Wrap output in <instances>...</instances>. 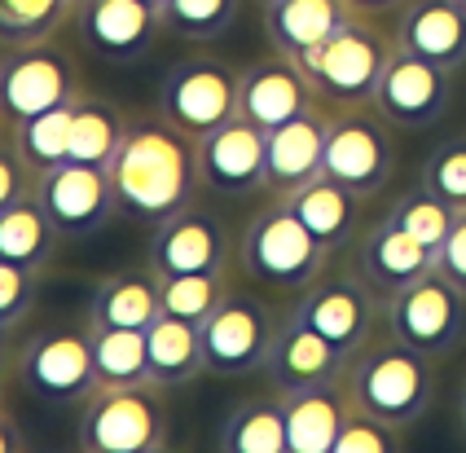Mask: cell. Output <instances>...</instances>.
I'll use <instances>...</instances> for the list:
<instances>
[{"mask_svg": "<svg viewBox=\"0 0 466 453\" xmlns=\"http://www.w3.org/2000/svg\"><path fill=\"white\" fill-rule=\"evenodd\" d=\"M35 295H40V273L35 268L0 260V321L23 326V317L35 308Z\"/></svg>", "mask_w": 466, "mask_h": 453, "instance_id": "obj_39", "label": "cell"}, {"mask_svg": "<svg viewBox=\"0 0 466 453\" xmlns=\"http://www.w3.org/2000/svg\"><path fill=\"white\" fill-rule=\"evenodd\" d=\"M326 128H330V106H317L299 119H286L268 128V176L264 189L273 198H286L312 176H321V155H326Z\"/></svg>", "mask_w": 466, "mask_h": 453, "instance_id": "obj_22", "label": "cell"}, {"mask_svg": "<svg viewBox=\"0 0 466 453\" xmlns=\"http://www.w3.org/2000/svg\"><path fill=\"white\" fill-rule=\"evenodd\" d=\"M357 18L348 0H273L264 5V40L286 57H304Z\"/></svg>", "mask_w": 466, "mask_h": 453, "instance_id": "obj_24", "label": "cell"}, {"mask_svg": "<svg viewBox=\"0 0 466 453\" xmlns=\"http://www.w3.org/2000/svg\"><path fill=\"white\" fill-rule=\"evenodd\" d=\"M163 313V277L155 268H119L97 282L88 299L84 326H124V330H146Z\"/></svg>", "mask_w": 466, "mask_h": 453, "instance_id": "obj_25", "label": "cell"}, {"mask_svg": "<svg viewBox=\"0 0 466 453\" xmlns=\"http://www.w3.org/2000/svg\"><path fill=\"white\" fill-rule=\"evenodd\" d=\"M146 352H150V383L167 388V392L189 388L198 374L208 370V361H203V326L172 317V313H158L146 326Z\"/></svg>", "mask_w": 466, "mask_h": 453, "instance_id": "obj_27", "label": "cell"}, {"mask_svg": "<svg viewBox=\"0 0 466 453\" xmlns=\"http://www.w3.org/2000/svg\"><path fill=\"white\" fill-rule=\"evenodd\" d=\"M76 5H79V0H76Z\"/></svg>", "mask_w": 466, "mask_h": 453, "instance_id": "obj_52", "label": "cell"}, {"mask_svg": "<svg viewBox=\"0 0 466 453\" xmlns=\"http://www.w3.org/2000/svg\"><path fill=\"white\" fill-rule=\"evenodd\" d=\"M286 405V453H335L339 431L348 423L352 392L348 378H326L282 392Z\"/></svg>", "mask_w": 466, "mask_h": 453, "instance_id": "obj_20", "label": "cell"}, {"mask_svg": "<svg viewBox=\"0 0 466 453\" xmlns=\"http://www.w3.org/2000/svg\"><path fill=\"white\" fill-rule=\"evenodd\" d=\"M76 440L84 453H158L172 440L167 388L141 383H97L79 400Z\"/></svg>", "mask_w": 466, "mask_h": 453, "instance_id": "obj_3", "label": "cell"}, {"mask_svg": "<svg viewBox=\"0 0 466 453\" xmlns=\"http://www.w3.org/2000/svg\"><path fill=\"white\" fill-rule=\"evenodd\" d=\"M229 291L233 287L225 273H181V277H163V313L203 326V321L220 308V299Z\"/></svg>", "mask_w": 466, "mask_h": 453, "instance_id": "obj_36", "label": "cell"}, {"mask_svg": "<svg viewBox=\"0 0 466 453\" xmlns=\"http://www.w3.org/2000/svg\"><path fill=\"white\" fill-rule=\"evenodd\" d=\"M458 5H462V9H466V0H458Z\"/></svg>", "mask_w": 466, "mask_h": 453, "instance_id": "obj_50", "label": "cell"}, {"mask_svg": "<svg viewBox=\"0 0 466 453\" xmlns=\"http://www.w3.org/2000/svg\"><path fill=\"white\" fill-rule=\"evenodd\" d=\"M128 133V115L93 93H79L71 106V146H66V163H84V167H110L119 141Z\"/></svg>", "mask_w": 466, "mask_h": 453, "instance_id": "obj_30", "label": "cell"}, {"mask_svg": "<svg viewBox=\"0 0 466 453\" xmlns=\"http://www.w3.org/2000/svg\"><path fill=\"white\" fill-rule=\"evenodd\" d=\"M76 0H0V45L53 40L76 18Z\"/></svg>", "mask_w": 466, "mask_h": 453, "instance_id": "obj_34", "label": "cell"}, {"mask_svg": "<svg viewBox=\"0 0 466 453\" xmlns=\"http://www.w3.org/2000/svg\"><path fill=\"white\" fill-rule=\"evenodd\" d=\"M5 128H9V124H5V115H0V136H5Z\"/></svg>", "mask_w": 466, "mask_h": 453, "instance_id": "obj_47", "label": "cell"}, {"mask_svg": "<svg viewBox=\"0 0 466 453\" xmlns=\"http://www.w3.org/2000/svg\"><path fill=\"white\" fill-rule=\"evenodd\" d=\"M348 352L335 347L321 330H312L309 321L290 317L286 313L282 330H278V344L268 352V383L278 392H290V388H309V383H326V378H343L348 374Z\"/></svg>", "mask_w": 466, "mask_h": 453, "instance_id": "obj_21", "label": "cell"}, {"mask_svg": "<svg viewBox=\"0 0 466 453\" xmlns=\"http://www.w3.org/2000/svg\"><path fill=\"white\" fill-rule=\"evenodd\" d=\"M282 321L273 308L247 291H229L220 308L203 321V361L208 374L220 378H247L268 366V352L278 344Z\"/></svg>", "mask_w": 466, "mask_h": 453, "instance_id": "obj_12", "label": "cell"}, {"mask_svg": "<svg viewBox=\"0 0 466 453\" xmlns=\"http://www.w3.org/2000/svg\"><path fill=\"white\" fill-rule=\"evenodd\" d=\"M9 378H14V374H9V370H0V405H5V383H9Z\"/></svg>", "mask_w": 466, "mask_h": 453, "instance_id": "obj_46", "label": "cell"}, {"mask_svg": "<svg viewBox=\"0 0 466 453\" xmlns=\"http://www.w3.org/2000/svg\"><path fill=\"white\" fill-rule=\"evenodd\" d=\"M458 423H462V431H466V383H462V397H458Z\"/></svg>", "mask_w": 466, "mask_h": 453, "instance_id": "obj_45", "label": "cell"}, {"mask_svg": "<svg viewBox=\"0 0 466 453\" xmlns=\"http://www.w3.org/2000/svg\"><path fill=\"white\" fill-rule=\"evenodd\" d=\"M158 115L189 136H208L211 128L242 115V71L225 57H181L158 80Z\"/></svg>", "mask_w": 466, "mask_h": 453, "instance_id": "obj_7", "label": "cell"}, {"mask_svg": "<svg viewBox=\"0 0 466 453\" xmlns=\"http://www.w3.org/2000/svg\"><path fill=\"white\" fill-rule=\"evenodd\" d=\"M290 212L299 216L312 229V238L326 251H339L343 242H352L357 225H361V194L348 186H339L330 176H312L309 186H299L295 194H286Z\"/></svg>", "mask_w": 466, "mask_h": 453, "instance_id": "obj_26", "label": "cell"}, {"mask_svg": "<svg viewBox=\"0 0 466 453\" xmlns=\"http://www.w3.org/2000/svg\"><path fill=\"white\" fill-rule=\"evenodd\" d=\"M388 220H396L405 234H414L422 247H431V251H441V242L449 238V229H453V220H458V212L444 203V198H436L427 186L410 189V194H400L396 203L388 207Z\"/></svg>", "mask_w": 466, "mask_h": 453, "instance_id": "obj_35", "label": "cell"}, {"mask_svg": "<svg viewBox=\"0 0 466 453\" xmlns=\"http://www.w3.org/2000/svg\"><path fill=\"white\" fill-rule=\"evenodd\" d=\"M26 194H35V172L26 167V159L18 155L14 136L5 128V136H0V212L14 207V203L26 198Z\"/></svg>", "mask_w": 466, "mask_h": 453, "instance_id": "obj_40", "label": "cell"}, {"mask_svg": "<svg viewBox=\"0 0 466 453\" xmlns=\"http://www.w3.org/2000/svg\"><path fill=\"white\" fill-rule=\"evenodd\" d=\"M436 268H441L458 291H466V212H458L453 229H449V238L441 242V251H436Z\"/></svg>", "mask_w": 466, "mask_h": 453, "instance_id": "obj_41", "label": "cell"}, {"mask_svg": "<svg viewBox=\"0 0 466 453\" xmlns=\"http://www.w3.org/2000/svg\"><path fill=\"white\" fill-rule=\"evenodd\" d=\"M233 238L225 220L198 203H189L185 212L167 216L155 225L150 238V268L158 277H181V273H229Z\"/></svg>", "mask_w": 466, "mask_h": 453, "instance_id": "obj_16", "label": "cell"}, {"mask_svg": "<svg viewBox=\"0 0 466 453\" xmlns=\"http://www.w3.org/2000/svg\"><path fill=\"white\" fill-rule=\"evenodd\" d=\"M0 49H5V45H0Z\"/></svg>", "mask_w": 466, "mask_h": 453, "instance_id": "obj_51", "label": "cell"}, {"mask_svg": "<svg viewBox=\"0 0 466 453\" xmlns=\"http://www.w3.org/2000/svg\"><path fill=\"white\" fill-rule=\"evenodd\" d=\"M146 5H158V9H163V0H146Z\"/></svg>", "mask_w": 466, "mask_h": 453, "instance_id": "obj_48", "label": "cell"}, {"mask_svg": "<svg viewBox=\"0 0 466 453\" xmlns=\"http://www.w3.org/2000/svg\"><path fill=\"white\" fill-rule=\"evenodd\" d=\"M357 268H361V277L370 282V291L379 295V299H388L400 287L418 282L422 273H431L436 268V251L422 247L414 234H405L396 220L383 216L374 229H365L361 247H357Z\"/></svg>", "mask_w": 466, "mask_h": 453, "instance_id": "obj_23", "label": "cell"}, {"mask_svg": "<svg viewBox=\"0 0 466 453\" xmlns=\"http://www.w3.org/2000/svg\"><path fill=\"white\" fill-rule=\"evenodd\" d=\"M57 242H66V238L57 234V225H53L49 212L40 207L35 194H26L14 207L0 212V260L45 273L49 260L57 256Z\"/></svg>", "mask_w": 466, "mask_h": 453, "instance_id": "obj_29", "label": "cell"}, {"mask_svg": "<svg viewBox=\"0 0 466 453\" xmlns=\"http://www.w3.org/2000/svg\"><path fill=\"white\" fill-rule=\"evenodd\" d=\"M35 198L66 242L93 238L119 216L115 186H110L106 167H84V163H57L49 172H40Z\"/></svg>", "mask_w": 466, "mask_h": 453, "instance_id": "obj_13", "label": "cell"}, {"mask_svg": "<svg viewBox=\"0 0 466 453\" xmlns=\"http://www.w3.org/2000/svg\"><path fill=\"white\" fill-rule=\"evenodd\" d=\"M343 378H348L352 405H361V409L388 418L391 427H405V431L436 400V357L400 344L391 330L357 347Z\"/></svg>", "mask_w": 466, "mask_h": 453, "instance_id": "obj_2", "label": "cell"}, {"mask_svg": "<svg viewBox=\"0 0 466 453\" xmlns=\"http://www.w3.org/2000/svg\"><path fill=\"white\" fill-rule=\"evenodd\" d=\"M14 383H23L45 405H79L97 388V370H93V344L84 326H49L35 330L31 339L18 344L14 357Z\"/></svg>", "mask_w": 466, "mask_h": 453, "instance_id": "obj_9", "label": "cell"}, {"mask_svg": "<svg viewBox=\"0 0 466 453\" xmlns=\"http://www.w3.org/2000/svg\"><path fill=\"white\" fill-rule=\"evenodd\" d=\"M361 18H388V14H400L405 0H348Z\"/></svg>", "mask_w": 466, "mask_h": 453, "instance_id": "obj_43", "label": "cell"}, {"mask_svg": "<svg viewBox=\"0 0 466 453\" xmlns=\"http://www.w3.org/2000/svg\"><path fill=\"white\" fill-rule=\"evenodd\" d=\"M198 172L203 186L225 198H247L264 189L268 176V133L247 115H233L229 124L198 136Z\"/></svg>", "mask_w": 466, "mask_h": 453, "instance_id": "obj_17", "label": "cell"}, {"mask_svg": "<svg viewBox=\"0 0 466 453\" xmlns=\"http://www.w3.org/2000/svg\"><path fill=\"white\" fill-rule=\"evenodd\" d=\"M326 256L330 251L312 238V229L290 212L286 198H273L268 207H259L251 216L242 242H238V260L259 287L295 291V295L326 268Z\"/></svg>", "mask_w": 466, "mask_h": 453, "instance_id": "obj_4", "label": "cell"}, {"mask_svg": "<svg viewBox=\"0 0 466 453\" xmlns=\"http://www.w3.org/2000/svg\"><path fill=\"white\" fill-rule=\"evenodd\" d=\"M379 18H352L343 31H335L326 45H317L312 54L295 57L309 80L317 84L321 102L330 110L339 106H370L374 102V88L383 80V66H388L396 40L383 35L374 27Z\"/></svg>", "mask_w": 466, "mask_h": 453, "instance_id": "obj_5", "label": "cell"}, {"mask_svg": "<svg viewBox=\"0 0 466 453\" xmlns=\"http://www.w3.org/2000/svg\"><path fill=\"white\" fill-rule=\"evenodd\" d=\"M247 0H163V31L185 45H211L229 35Z\"/></svg>", "mask_w": 466, "mask_h": 453, "instance_id": "obj_32", "label": "cell"}, {"mask_svg": "<svg viewBox=\"0 0 466 453\" xmlns=\"http://www.w3.org/2000/svg\"><path fill=\"white\" fill-rule=\"evenodd\" d=\"M93 344V370L97 383H141L150 378V352H146V330H124V326H84Z\"/></svg>", "mask_w": 466, "mask_h": 453, "instance_id": "obj_31", "label": "cell"}, {"mask_svg": "<svg viewBox=\"0 0 466 453\" xmlns=\"http://www.w3.org/2000/svg\"><path fill=\"white\" fill-rule=\"evenodd\" d=\"M31 440H26V431L14 423V414L0 405V453H23Z\"/></svg>", "mask_w": 466, "mask_h": 453, "instance_id": "obj_42", "label": "cell"}, {"mask_svg": "<svg viewBox=\"0 0 466 453\" xmlns=\"http://www.w3.org/2000/svg\"><path fill=\"white\" fill-rule=\"evenodd\" d=\"M71 106L76 102H66V106L57 110H45V115H31L23 124H9V136H14V146H18V155L26 159V167L40 176V172H49L57 163H66V146H71Z\"/></svg>", "mask_w": 466, "mask_h": 453, "instance_id": "obj_33", "label": "cell"}, {"mask_svg": "<svg viewBox=\"0 0 466 453\" xmlns=\"http://www.w3.org/2000/svg\"><path fill=\"white\" fill-rule=\"evenodd\" d=\"M418 186H427L436 198H444L453 212H466V136H449L427 155Z\"/></svg>", "mask_w": 466, "mask_h": 453, "instance_id": "obj_37", "label": "cell"}, {"mask_svg": "<svg viewBox=\"0 0 466 453\" xmlns=\"http://www.w3.org/2000/svg\"><path fill=\"white\" fill-rule=\"evenodd\" d=\"M216 445L225 453H286V405L282 392H259V397L238 400L225 423Z\"/></svg>", "mask_w": 466, "mask_h": 453, "instance_id": "obj_28", "label": "cell"}, {"mask_svg": "<svg viewBox=\"0 0 466 453\" xmlns=\"http://www.w3.org/2000/svg\"><path fill=\"white\" fill-rule=\"evenodd\" d=\"M256 5H259V9H264V5H273V0H256Z\"/></svg>", "mask_w": 466, "mask_h": 453, "instance_id": "obj_49", "label": "cell"}, {"mask_svg": "<svg viewBox=\"0 0 466 453\" xmlns=\"http://www.w3.org/2000/svg\"><path fill=\"white\" fill-rule=\"evenodd\" d=\"M317 106H326V102L295 57L268 49V57H256L251 66H242V115L259 124L264 133Z\"/></svg>", "mask_w": 466, "mask_h": 453, "instance_id": "obj_18", "label": "cell"}, {"mask_svg": "<svg viewBox=\"0 0 466 453\" xmlns=\"http://www.w3.org/2000/svg\"><path fill=\"white\" fill-rule=\"evenodd\" d=\"M18 326L0 321V370H14V357H18Z\"/></svg>", "mask_w": 466, "mask_h": 453, "instance_id": "obj_44", "label": "cell"}, {"mask_svg": "<svg viewBox=\"0 0 466 453\" xmlns=\"http://www.w3.org/2000/svg\"><path fill=\"white\" fill-rule=\"evenodd\" d=\"M391 40L396 49H410L458 76L466 66V9L458 0H405Z\"/></svg>", "mask_w": 466, "mask_h": 453, "instance_id": "obj_19", "label": "cell"}, {"mask_svg": "<svg viewBox=\"0 0 466 453\" xmlns=\"http://www.w3.org/2000/svg\"><path fill=\"white\" fill-rule=\"evenodd\" d=\"M383 330L441 361L466 339V291H458L441 268H431L383 299Z\"/></svg>", "mask_w": 466, "mask_h": 453, "instance_id": "obj_8", "label": "cell"}, {"mask_svg": "<svg viewBox=\"0 0 466 453\" xmlns=\"http://www.w3.org/2000/svg\"><path fill=\"white\" fill-rule=\"evenodd\" d=\"M119 216L137 225H163L167 216L185 212L198 189V136L181 133L163 115L155 119H128V133L119 141L115 159L106 167Z\"/></svg>", "mask_w": 466, "mask_h": 453, "instance_id": "obj_1", "label": "cell"}, {"mask_svg": "<svg viewBox=\"0 0 466 453\" xmlns=\"http://www.w3.org/2000/svg\"><path fill=\"white\" fill-rule=\"evenodd\" d=\"M400 436H405V427H391L388 418L352 405L348 409V423L339 431L335 453H396L400 449Z\"/></svg>", "mask_w": 466, "mask_h": 453, "instance_id": "obj_38", "label": "cell"}, {"mask_svg": "<svg viewBox=\"0 0 466 453\" xmlns=\"http://www.w3.org/2000/svg\"><path fill=\"white\" fill-rule=\"evenodd\" d=\"M391 167H396V141H391V124L379 110L374 106L330 110L321 176L357 189L361 198H374L391 181Z\"/></svg>", "mask_w": 466, "mask_h": 453, "instance_id": "obj_10", "label": "cell"}, {"mask_svg": "<svg viewBox=\"0 0 466 453\" xmlns=\"http://www.w3.org/2000/svg\"><path fill=\"white\" fill-rule=\"evenodd\" d=\"M449 102H453V71H444V66L410 54V49H391L370 106L379 110L391 128L414 133V128L441 124Z\"/></svg>", "mask_w": 466, "mask_h": 453, "instance_id": "obj_14", "label": "cell"}, {"mask_svg": "<svg viewBox=\"0 0 466 453\" xmlns=\"http://www.w3.org/2000/svg\"><path fill=\"white\" fill-rule=\"evenodd\" d=\"M84 88H79L76 54L57 35L0 49V115H5V124H23L31 115L66 106Z\"/></svg>", "mask_w": 466, "mask_h": 453, "instance_id": "obj_6", "label": "cell"}, {"mask_svg": "<svg viewBox=\"0 0 466 453\" xmlns=\"http://www.w3.org/2000/svg\"><path fill=\"white\" fill-rule=\"evenodd\" d=\"M290 317L309 321L312 330H321L330 344L352 357L357 347L374 339V330L383 321V299L370 291L361 268H321L299 291Z\"/></svg>", "mask_w": 466, "mask_h": 453, "instance_id": "obj_11", "label": "cell"}, {"mask_svg": "<svg viewBox=\"0 0 466 453\" xmlns=\"http://www.w3.org/2000/svg\"><path fill=\"white\" fill-rule=\"evenodd\" d=\"M76 27L84 49L106 66H128L158 45L163 9L146 0H79Z\"/></svg>", "mask_w": 466, "mask_h": 453, "instance_id": "obj_15", "label": "cell"}]
</instances>
